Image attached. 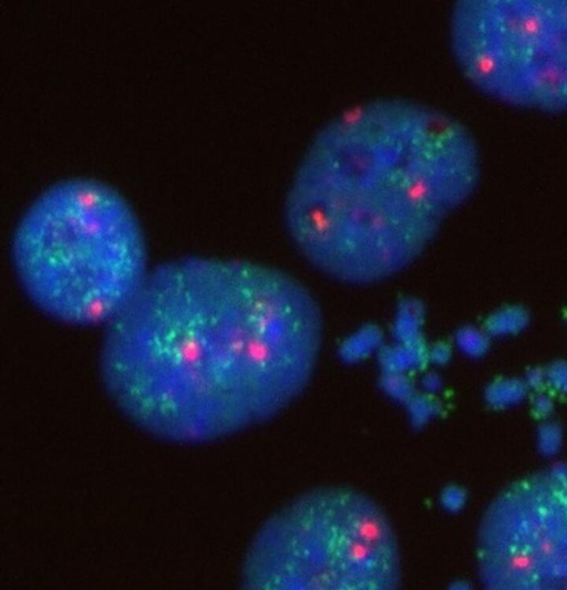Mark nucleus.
<instances>
[{"mask_svg": "<svg viewBox=\"0 0 567 590\" xmlns=\"http://www.w3.org/2000/svg\"><path fill=\"white\" fill-rule=\"evenodd\" d=\"M386 387L396 397L405 398L410 394L408 384L401 379L391 377L386 381Z\"/></svg>", "mask_w": 567, "mask_h": 590, "instance_id": "6", "label": "nucleus"}, {"mask_svg": "<svg viewBox=\"0 0 567 590\" xmlns=\"http://www.w3.org/2000/svg\"><path fill=\"white\" fill-rule=\"evenodd\" d=\"M442 500L447 508L454 509L461 504L462 495L455 488H452L444 493Z\"/></svg>", "mask_w": 567, "mask_h": 590, "instance_id": "7", "label": "nucleus"}, {"mask_svg": "<svg viewBox=\"0 0 567 590\" xmlns=\"http://www.w3.org/2000/svg\"><path fill=\"white\" fill-rule=\"evenodd\" d=\"M393 529L352 489L309 491L277 511L248 551L245 586L261 590H384L400 584Z\"/></svg>", "mask_w": 567, "mask_h": 590, "instance_id": "4", "label": "nucleus"}, {"mask_svg": "<svg viewBox=\"0 0 567 590\" xmlns=\"http://www.w3.org/2000/svg\"><path fill=\"white\" fill-rule=\"evenodd\" d=\"M12 257L31 301L74 324L107 323L148 272L133 210L116 190L89 178L59 182L32 203L16 229Z\"/></svg>", "mask_w": 567, "mask_h": 590, "instance_id": "3", "label": "nucleus"}, {"mask_svg": "<svg viewBox=\"0 0 567 590\" xmlns=\"http://www.w3.org/2000/svg\"><path fill=\"white\" fill-rule=\"evenodd\" d=\"M451 45L465 77L506 104L567 112V0H464Z\"/></svg>", "mask_w": 567, "mask_h": 590, "instance_id": "5", "label": "nucleus"}, {"mask_svg": "<svg viewBox=\"0 0 567 590\" xmlns=\"http://www.w3.org/2000/svg\"><path fill=\"white\" fill-rule=\"evenodd\" d=\"M477 174L476 144L458 121L409 100L370 101L312 139L288 190L286 226L324 275L375 283L421 256Z\"/></svg>", "mask_w": 567, "mask_h": 590, "instance_id": "2", "label": "nucleus"}, {"mask_svg": "<svg viewBox=\"0 0 567 590\" xmlns=\"http://www.w3.org/2000/svg\"><path fill=\"white\" fill-rule=\"evenodd\" d=\"M322 330L315 298L287 273L181 258L148 271L107 322L102 374L150 433L214 439L271 418L305 390Z\"/></svg>", "mask_w": 567, "mask_h": 590, "instance_id": "1", "label": "nucleus"}]
</instances>
